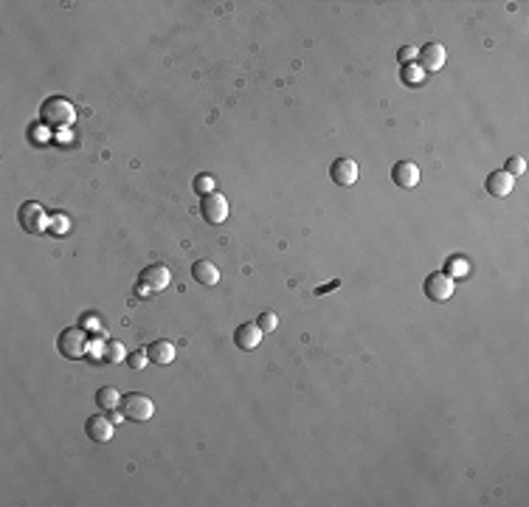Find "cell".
<instances>
[{
    "label": "cell",
    "mask_w": 529,
    "mask_h": 507,
    "mask_svg": "<svg viewBox=\"0 0 529 507\" xmlns=\"http://www.w3.org/2000/svg\"><path fill=\"white\" fill-rule=\"evenodd\" d=\"M422 290H425V296L433 299V301H447V299L453 296V290H456V279H453L450 273H445V270H436V273L425 276Z\"/></svg>",
    "instance_id": "cell-5"
},
{
    "label": "cell",
    "mask_w": 529,
    "mask_h": 507,
    "mask_svg": "<svg viewBox=\"0 0 529 507\" xmlns=\"http://www.w3.org/2000/svg\"><path fill=\"white\" fill-rule=\"evenodd\" d=\"M121 414L135 420V423H144L155 414V403H152V397H146L141 392H129V394L121 397Z\"/></svg>",
    "instance_id": "cell-4"
},
{
    "label": "cell",
    "mask_w": 529,
    "mask_h": 507,
    "mask_svg": "<svg viewBox=\"0 0 529 507\" xmlns=\"http://www.w3.org/2000/svg\"><path fill=\"white\" fill-rule=\"evenodd\" d=\"M101 355H104L107 363H121V361H127V346L121 341H107Z\"/></svg>",
    "instance_id": "cell-17"
},
{
    "label": "cell",
    "mask_w": 529,
    "mask_h": 507,
    "mask_svg": "<svg viewBox=\"0 0 529 507\" xmlns=\"http://www.w3.org/2000/svg\"><path fill=\"white\" fill-rule=\"evenodd\" d=\"M329 175H332V180L338 186H355V180H357V163H355V158H338L332 163Z\"/></svg>",
    "instance_id": "cell-9"
},
{
    "label": "cell",
    "mask_w": 529,
    "mask_h": 507,
    "mask_svg": "<svg viewBox=\"0 0 529 507\" xmlns=\"http://www.w3.org/2000/svg\"><path fill=\"white\" fill-rule=\"evenodd\" d=\"M17 220H20L23 231H28V234H42L48 228V214H45L42 203H37V200H25L17 211Z\"/></svg>",
    "instance_id": "cell-3"
},
{
    "label": "cell",
    "mask_w": 529,
    "mask_h": 507,
    "mask_svg": "<svg viewBox=\"0 0 529 507\" xmlns=\"http://www.w3.org/2000/svg\"><path fill=\"white\" fill-rule=\"evenodd\" d=\"M200 211H203V220L211 223V225H219L228 220V200L219 194V192H211L203 197L200 203Z\"/></svg>",
    "instance_id": "cell-7"
},
{
    "label": "cell",
    "mask_w": 529,
    "mask_h": 507,
    "mask_svg": "<svg viewBox=\"0 0 529 507\" xmlns=\"http://www.w3.org/2000/svg\"><path fill=\"white\" fill-rule=\"evenodd\" d=\"M73 104L68 101V99H62V96H48L42 104H39V118H42V124H48V127H65V124H70L73 121Z\"/></svg>",
    "instance_id": "cell-1"
},
{
    "label": "cell",
    "mask_w": 529,
    "mask_h": 507,
    "mask_svg": "<svg viewBox=\"0 0 529 507\" xmlns=\"http://www.w3.org/2000/svg\"><path fill=\"white\" fill-rule=\"evenodd\" d=\"M487 192L492 194V197H506V194H512V189H515V177L509 175V172H504V169H498V172H490V177H487Z\"/></svg>",
    "instance_id": "cell-11"
},
{
    "label": "cell",
    "mask_w": 529,
    "mask_h": 507,
    "mask_svg": "<svg viewBox=\"0 0 529 507\" xmlns=\"http://www.w3.org/2000/svg\"><path fill=\"white\" fill-rule=\"evenodd\" d=\"M445 273H450V276L456 279V273H467V262H461V259H453V262H450V270H445Z\"/></svg>",
    "instance_id": "cell-23"
},
{
    "label": "cell",
    "mask_w": 529,
    "mask_h": 507,
    "mask_svg": "<svg viewBox=\"0 0 529 507\" xmlns=\"http://www.w3.org/2000/svg\"><path fill=\"white\" fill-rule=\"evenodd\" d=\"M191 276H194V282L208 284V287L219 282V270H217V265L208 262V259H197V262L191 265Z\"/></svg>",
    "instance_id": "cell-15"
},
{
    "label": "cell",
    "mask_w": 529,
    "mask_h": 507,
    "mask_svg": "<svg viewBox=\"0 0 529 507\" xmlns=\"http://www.w3.org/2000/svg\"><path fill=\"white\" fill-rule=\"evenodd\" d=\"M84 434H87L93 442H110V439H113V423H110L104 414H93V417H87V423H84Z\"/></svg>",
    "instance_id": "cell-10"
},
{
    "label": "cell",
    "mask_w": 529,
    "mask_h": 507,
    "mask_svg": "<svg viewBox=\"0 0 529 507\" xmlns=\"http://www.w3.org/2000/svg\"><path fill=\"white\" fill-rule=\"evenodd\" d=\"M445 59H447V51H445V45H439V42H428V45H422V51H419V62H422L425 70H439V68L445 65Z\"/></svg>",
    "instance_id": "cell-12"
},
{
    "label": "cell",
    "mask_w": 529,
    "mask_h": 507,
    "mask_svg": "<svg viewBox=\"0 0 529 507\" xmlns=\"http://www.w3.org/2000/svg\"><path fill=\"white\" fill-rule=\"evenodd\" d=\"M400 56H402V59H411V56H416V48H402Z\"/></svg>",
    "instance_id": "cell-24"
},
{
    "label": "cell",
    "mask_w": 529,
    "mask_h": 507,
    "mask_svg": "<svg viewBox=\"0 0 529 507\" xmlns=\"http://www.w3.org/2000/svg\"><path fill=\"white\" fill-rule=\"evenodd\" d=\"M191 186H194V192H197V194H203V197H205V194H211V192H214V177H211V175H197Z\"/></svg>",
    "instance_id": "cell-19"
},
{
    "label": "cell",
    "mask_w": 529,
    "mask_h": 507,
    "mask_svg": "<svg viewBox=\"0 0 529 507\" xmlns=\"http://www.w3.org/2000/svg\"><path fill=\"white\" fill-rule=\"evenodd\" d=\"M169 282H172V273H169L166 265H149V268L141 270V284H138V290H141V293H158V290L169 287Z\"/></svg>",
    "instance_id": "cell-6"
},
{
    "label": "cell",
    "mask_w": 529,
    "mask_h": 507,
    "mask_svg": "<svg viewBox=\"0 0 529 507\" xmlns=\"http://www.w3.org/2000/svg\"><path fill=\"white\" fill-rule=\"evenodd\" d=\"M256 324H259V330H262V332H273V330L279 327V315H276L273 310H264V313L256 318Z\"/></svg>",
    "instance_id": "cell-18"
},
{
    "label": "cell",
    "mask_w": 529,
    "mask_h": 507,
    "mask_svg": "<svg viewBox=\"0 0 529 507\" xmlns=\"http://www.w3.org/2000/svg\"><path fill=\"white\" fill-rule=\"evenodd\" d=\"M96 406H98L101 411H113V408H118V406H121V394H118V389H113V386H101V389L96 392Z\"/></svg>",
    "instance_id": "cell-16"
},
{
    "label": "cell",
    "mask_w": 529,
    "mask_h": 507,
    "mask_svg": "<svg viewBox=\"0 0 529 507\" xmlns=\"http://www.w3.org/2000/svg\"><path fill=\"white\" fill-rule=\"evenodd\" d=\"M127 361H129V366H132V369H144L149 358H146V349H144V352H129V355H127Z\"/></svg>",
    "instance_id": "cell-21"
},
{
    "label": "cell",
    "mask_w": 529,
    "mask_h": 507,
    "mask_svg": "<svg viewBox=\"0 0 529 507\" xmlns=\"http://www.w3.org/2000/svg\"><path fill=\"white\" fill-rule=\"evenodd\" d=\"M146 358L152 361V363H158V366H169L172 361H174V344L172 341H152L149 346H146Z\"/></svg>",
    "instance_id": "cell-14"
},
{
    "label": "cell",
    "mask_w": 529,
    "mask_h": 507,
    "mask_svg": "<svg viewBox=\"0 0 529 507\" xmlns=\"http://www.w3.org/2000/svg\"><path fill=\"white\" fill-rule=\"evenodd\" d=\"M523 169H526V161H523V158H518V155H512V158L506 161V169H504V172H509V175L515 177V175H521Z\"/></svg>",
    "instance_id": "cell-20"
},
{
    "label": "cell",
    "mask_w": 529,
    "mask_h": 507,
    "mask_svg": "<svg viewBox=\"0 0 529 507\" xmlns=\"http://www.w3.org/2000/svg\"><path fill=\"white\" fill-rule=\"evenodd\" d=\"M391 180L402 189H414L419 183V166L414 161H400L391 166Z\"/></svg>",
    "instance_id": "cell-8"
},
{
    "label": "cell",
    "mask_w": 529,
    "mask_h": 507,
    "mask_svg": "<svg viewBox=\"0 0 529 507\" xmlns=\"http://www.w3.org/2000/svg\"><path fill=\"white\" fill-rule=\"evenodd\" d=\"M51 225L56 228L53 234H68V220H65L62 214H59V217H51Z\"/></svg>",
    "instance_id": "cell-22"
},
{
    "label": "cell",
    "mask_w": 529,
    "mask_h": 507,
    "mask_svg": "<svg viewBox=\"0 0 529 507\" xmlns=\"http://www.w3.org/2000/svg\"><path fill=\"white\" fill-rule=\"evenodd\" d=\"M262 330H259V324H242V327H236V332H234V344L239 346V349H256L259 344H262Z\"/></svg>",
    "instance_id": "cell-13"
},
{
    "label": "cell",
    "mask_w": 529,
    "mask_h": 507,
    "mask_svg": "<svg viewBox=\"0 0 529 507\" xmlns=\"http://www.w3.org/2000/svg\"><path fill=\"white\" fill-rule=\"evenodd\" d=\"M56 349H59L65 358H70V361L84 358V355L90 352L87 332H84L82 327H68V330H62L59 338H56Z\"/></svg>",
    "instance_id": "cell-2"
}]
</instances>
